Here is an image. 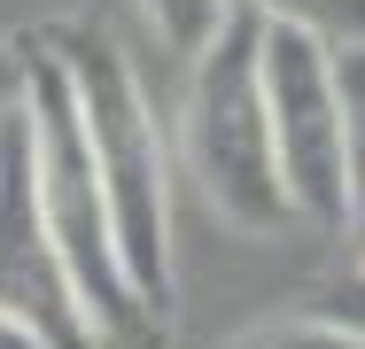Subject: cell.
I'll list each match as a JSON object with an SVG mask.
<instances>
[{
	"instance_id": "1",
	"label": "cell",
	"mask_w": 365,
	"mask_h": 349,
	"mask_svg": "<svg viewBox=\"0 0 365 349\" xmlns=\"http://www.w3.org/2000/svg\"><path fill=\"white\" fill-rule=\"evenodd\" d=\"M39 39L55 47V63L71 78L86 163L101 179L109 233H117V264L133 279V295L171 326V311H179V249H171V147H163V125H155V101H148L133 55L101 24H47Z\"/></svg>"
},
{
	"instance_id": "2",
	"label": "cell",
	"mask_w": 365,
	"mask_h": 349,
	"mask_svg": "<svg viewBox=\"0 0 365 349\" xmlns=\"http://www.w3.org/2000/svg\"><path fill=\"white\" fill-rule=\"evenodd\" d=\"M16 109H24V132H31V194H39V217H47L63 264H71L86 318H93V342L101 349H171V326L133 295V279L117 264V233H109L101 179L86 163L71 78H63L47 39H24V101Z\"/></svg>"
},
{
	"instance_id": "3",
	"label": "cell",
	"mask_w": 365,
	"mask_h": 349,
	"mask_svg": "<svg viewBox=\"0 0 365 349\" xmlns=\"http://www.w3.org/2000/svg\"><path fill=\"white\" fill-rule=\"evenodd\" d=\"M187 171L202 202L233 233H280L295 225L280 163H272V117H264V78H257V16L225 8V24L187 55Z\"/></svg>"
},
{
	"instance_id": "4",
	"label": "cell",
	"mask_w": 365,
	"mask_h": 349,
	"mask_svg": "<svg viewBox=\"0 0 365 349\" xmlns=\"http://www.w3.org/2000/svg\"><path fill=\"white\" fill-rule=\"evenodd\" d=\"M257 78H264V117H272V163L288 209L319 233H350V147H342V85H334V47L264 24L257 16Z\"/></svg>"
},
{
	"instance_id": "5",
	"label": "cell",
	"mask_w": 365,
	"mask_h": 349,
	"mask_svg": "<svg viewBox=\"0 0 365 349\" xmlns=\"http://www.w3.org/2000/svg\"><path fill=\"white\" fill-rule=\"evenodd\" d=\"M0 311H16L47 349H101L93 342V318L71 287V264L39 217L31 194V132H24V109L0 117Z\"/></svg>"
},
{
	"instance_id": "6",
	"label": "cell",
	"mask_w": 365,
	"mask_h": 349,
	"mask_svg": "<svg viewBox=\"0 0 365 349\" xmlns=\"http://www.w3.org/2000/svg\"><path fill=\"white\" fill-rule=\"evenodd\" d=\"M264 24H295L327 47H365V0H233Z\"/></svg>"
},
{
	"instance_id": "7",
	"label": "cell",
	"mask_w": 365,
	"mask_h": 349,
	"mask_svg": "<svg viewBox=\"0 0 365 349\" xmlns=\"http://www.w3.org/2000/svg\"><path fill=\"white\" fill-rule=\"evenodd\" d=\"M218 349H365V334L303 303V311H288V318H264V326H241V334H233V342H218Z\"/></svg>"
},
{
	"instance_id": "8",
	"label": "cell",
	"mask_w": 365,
	"mask_h": 349,
	"mask_svg": "<svg viewBox=\"0 0 365 349\" xmlns=\"http://www.w3.org/2000/svg\"><path fill=\"white\" fill-rule=\"evenodd\" d=\"M225 8H233V0H140L155 47H163V55H179V63H187V55H195V47L225 24Z\"/></svg>"
},
{
	"instance_id": "9",
	"label": "cell",
	"mask_w": 365,
	"mask_h": 349,
	"mask_svg": "<svg viewBox=\"0 0 365 349\" xmlns=\"http://www.w3.org/2000/svg\"><path fill=\"white\" fill-rule=\"evenodd\" d=\"M334 85H342V147H350V209L365 194V47H334Z\"/></svg>"
},
{
	"instance_id": "10",
	"label": "cell",
	"mask_w": 365,
	"mask_h": 349,
	"mask_svg": "<svg viewBox=\"0 0 365 349\" xmlns=\"http://www.w3.org/2000/svg\"><path fill=\"white\" fill-rule=\"evenodd\" d=\"M311 311H327V318H342V326H358L365 334V264H350V272H334V279H319L311 295H303Z\"/></svg>"
},
{
	"instance_id": "11",
	"label": "cell",
	"mask_w": 365,
	"mask_h": 349,
	"mask_svg": "<svg viewBox=\"0 0 365 349\" xmlns=\"http://www.w3.org/2000/svg\"><path fill=\"white\" fill-rule=\"evenodd\" d=\"M24 101V39H0V117Z\"/></svg>"
},
{
	"instance_id": "12",
	"label": "cell",
	"mask_w": 365,
	"mask_h": 349,
	"mask_svg": "<svg viewBox=\"0 0 365 349\" xmlns=\"http://www.w3.org/2000/svg\"><path fill=\"white\" fill-rule=\"evenodd\" d=\"M0 349H47V342H39V334H31L16 311H0Z\"/></svg>"
},
{
	"instance_id": "13",
	"label": "cell",
	"mask_w": 365,
	"mask_h": 349,
	"mask_svg": "<svg viewBox=\"0 0 365 349\" xmlns=\"http://www.w3.org/2000/svg\"><path fill=\"white\" fill-rule=\"evenodd\" d=\"M350 233H358V249H365V194H358V209H350ZM365 264V256H358Z\"/></svg>"
}]
</instances>
